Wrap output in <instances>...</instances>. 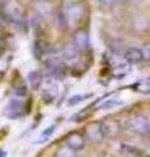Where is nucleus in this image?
I'll return each mask as SVG.
<instances>
[{"label": "nucleus", "instance_id": "f257e3e1", "mask_svg": "<svg viewBox=\"0 0 150 157\" xmlns=\"http://www.w3.org/2000/svg\"><path fill=\"white\" fill-rule=\"evenodd\" d=\"M125 128L136 135L146 137L150 132V121L145 115L134 114L125 121Z\"/></svg>", "mask_w": 150, "mask_h": 157}, {"label": "nucleus", "instance_id": "f03ea898", "mask_svg": "<svg viewBox=\"0 0 150 157\" xmlns=\"http://www.w3.org/2000/svg\"><path fill=\"white\" fill-rule=\"evenodd\" d=\"M27 113V104L24 100V97H16L13 96L9 100L8 105L4 109V114L11 119H17V118L24 117Z\"/></svg>", "mask_w": 150, "mask_h": 157}, {"label": "nucleus", "instance_id": "7ed1b4c3", "mask_svg": "<svg viewBox=\"0 0 150 157\" xmlns=\"http://www.w3.org/2000/svg\"><path fill=\"white\" fill-rule=\"evenodd\" d=\"M85 134L90 141L99 143V141H102L108 134L107 124H106L104 122H91L90 124L86 126Z\"/></svg>", "mask_w": 150, "mask_h": 157}, {"label": "nucleus", "instance_id": "20e7f679", "mask_svg": "<svg viewBox=\"0 0 150 157\" xmlns=\"http://www.w3.org/2000/svg\"><path fill=\"white\" fill-rule=\"evenodd\" d=\"M84 16V7L79 2H69L64 8V20L68 24H76Z\"/></svg>", "mask_w": 150, "mask_h": 157}, {"label": "nucleus", "instance_id": "39448f33", "mask_svg": "<svg viewBox=\"0 0 150 157\" xmlns=\"http://www.w3.org/2000/svg\"><path fill=\"white\" fill-rule=\"evenodd\" d=\"M57 84L52 80H43L42 85H41V90H42V98L46 104H52L56 97L57 93H59V89H57Z\"/></svg>", "mask_w": 150, "mask_h": 157}, {"label": "nucleus", "instance_id": "423d86ee", "mask_svg": "<svg viewBox=\"0 0 150 157\" xmlns=\"http://www.w3.org/2000/svg\"><path fill=\"white\" fill-rule=\"evenodd\" d=\"M65 144L79 152V151L85 148L86 139H85L84 135L80 134V132H72V134H69L68 136L65 137Z\"/></svg>", "mask_w": 150, "mask_h": 157}, {"label": "nucleus", "instance_id": "0eeeda50", "mask_svg": "<svg viewBox=\"0 0 150 157\" xmlns=\"http://www.w3.org/2000/svg\"><path fill=\"white\" fill-rule=\"evenodd\" d=\"M80 50L77 48L73 43L69 46H67L64 50H63V54H61V60L67 63V64H71V66H73L76 64L77 62H79V59H80Z\"/></svg>", "mask_w": 150, "mask_h": 157}, {"label": "nucleus", "instance_id": "6e6552de", "mask_svg": "<svg viewBox=\"0 0 150 157\" xmlns=\"http://www.w3.org/2000/svg\"><path fill=\"white\" fill-rule=\"evenodd\" d=\"M124 101L122 98L114 97L112 94H107L103 98H99V101H97V105H98V109L103 110V109H112V107H118L120 105H123Z\"/></svg>", "mask_w": 150, "mask_h": 157}, {"label": "nucleus", "instance_id": "1a4fd4ad", "mask_svg": "<svg viewBox=\"0 0 150 157\" xmlns=\"http://www.w3.org/2000/svg\"><path fill=\"white\" fill-rule=\"evenodd\" d=\"M124 59L130 64H138L142 60H145L142 50L138 47H129L128 50H125L124 52Z\"/></svg>", "mask_w": 150, "mask_h": 157}, {"label": "nucleus", "instance_id": "9d476101", "mask_svg": "<svg viewBox=\"0 0 150 157\" xmlns=\"http://www.w3.org/2000/svg\"><path fill=\"white\" fill-rule=\"evenodd\" d=\"M73 45L79 48L80 51L85 50V48L88 47V45H89V36H88V33H86L85 30H79V32H77L75 34V37H73Z\"/></svg>", "mask_w": 150, "mask_h": 157}, {"label": "nucleus", "instance_id": "9b49d317", "mask_svg": "<svg viewBox=\"0 0 150 157\" xmlns=\"http://www.w3.org/2000/svg\"><path fill=\"white\" fill-rule=\"evenodd\" d=\"M7 13L12 20H18L22 16V9L20 7V4H17L14 2H9L7 4Z\"/></svg>", "mask_w": 150, "mask_h": 157}, {"label": "nucleus", "instance_id": "f8f14e48", "mask_svg": "<svg viewBox=\"0 0 150 157\" xmlns=\"http://www.w3.org/2000/svg\"><path fill=\"white\" fill-rule=\"evenodd\" d=\"M93 97V93H82V94H73V96H71L68 100H67V106H76V105H79L81 104V102H84L86 100H89V98Z\"/></svg>", "mask_w": 150, "mask_h": 157}, {"label": "nucleus", "instance_id": "ddd939ff", "mask_svg": "<svg viewBox=\"0 0 150 157\" xmlns=\"http://www.w3.org/2000/svg\"><path fill=\"white\" fill-rule=\"evenodd\" d=\"M133 90L140 92V93H145V94H150V77L142 78L137 82H134L132 85Z\"/></svg>", "mask_w": 150, "mask_h": 157}, {"label": "nucleus", "instance_id": "4468645a", "mask_svg": "<svg viewBox=\"0 0 150 157\" xmlns=\"http://www.w3.org/2000/svg\"><path fill=\"white\" fill-rule=\"evenodd\" d=\"M55 130H56V126L55 124H51V126L46 127L43 131H41V134H39V136H38V139L35 141V144H43V143H46V141L50 139L52 135H54Z\"/></svg>", "mask_w": 150, "mask_h": 157}, {"label": "nucleus", "instance_id": "2eb2a0df", "mask_svg": "<svg viewBox=\"0 0 150 157\" xmlns=\"http://www.w3.org/2000/svg\"><path fill=\"white\" fill-rule=\"evenodd\" d=\"M55 157H77V151L71 148L69 145H63L56 151Z\"/></svg>", "mask_w": 150, "mask_h": 157}, {"label": "nucleus", "instance_id": "dca6fc26", "mask_svg": "<svg viewBox=\"0 0 150 157\" xmlns=\"http://www.w3.org/2000/svg\"><path fill=\"white\" fill-rule=\"evenodd\" d=\"M11 59H12L11 55H8L7 52H4V51L0 52V73L4 72L8 68L9 63H11Z\"/></svg>", "mask_w": 150, "mask_h": 157}, {"label": "nucleus", "instance_id": "f3484780", "mask_svg": "<svg viewBox=\"0 0 150 157\" xmlns=\"http://www.w3.org/2000/svg\"><path fill=\"white\" fill-rule=\"evenodd\" d=\"M43 80H45V78H42L39 72H31L30 75H29V81L31 82V85L34 88H41Z\"/></svg>", "mask_w": 150, "mask_h": 157}, {"label": "nucleus", "instance_id": "a211bd4d", "mask_svg": "<svg viewBox=\"0 0 150 157\" xmlns=\"http://www.w3.org/2000/svg\"><path fill=\"white\" fill-rule=\"evenodd\" d=\"M141 50H142L145 60H150V43H145Z\"/></svg>", "mask_w": 150, "mask_h": 157}, {"label": "nucleus", "instance_id": "6ab92c4d", "mask_svg": "<svg viewBox=\"0 0 150 157\" xmlns=\"http://www.w3.org/2000/svg\"><path fill=\"white\" fill-rule=\"evenodd\" d=\"M101 3H103V4H114V3H116L118 0H99Z\"/></svg>", "mask_w": 150, "mask_h": 157}, {"label": "nucleus", "instance_id": "aec40b11", "mask_svg": "<svg viewBox=\"0 0 150 157\" xmlns=\"http://www.w3.org/2000/svg\"><path fill=\"white\" fill-rule=\"evenodd\" d=\"M146 139L149 140V144H150V132H149V134H148V136H146Z\"/></svg>", "mask_w": 150, "mask_h": 157}, {"label": "nucleus", "instance_id": "412c9836", "mask_svg": "<svg viewBox=\"0 0 150 157\" xmlns=\"http://www.w3.org/2000/svg\"><path fill=\"white\" fill-rule=\"evenodd\" d=\"M34 2H43V0H34Z\"/></svg>", "mask_w": 150, "mask_h": 157}]
</instances>
